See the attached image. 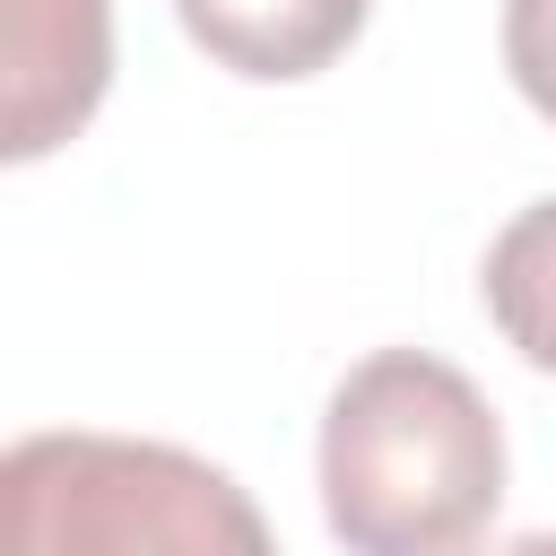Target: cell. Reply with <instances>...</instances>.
I'll use <instances>...</instances> for the list:
<instances>
[{"label": "cell", "instance_id": "obj_2", "mask_svg": "<svg viewBox=\"0 0 556 556\" xmlns=\"http://www.w3.org/2000/svg\"><path fill=\"white\" fill-rule=\"evenodd\" d=\"M0 556H278V539L217 460L52 426L0 460Z\"/></svg>", "mask_w": 556, "mask_h": 556}, {"label": "cell", "instance_id": "obj_5", "mask_svg": "<svg viewBox=\"0 0 556 556\" xmlns=\"http://www.w3.org/2000/svg\"><path fill=\"white\" fill-rule=\"evenodd\" d=\"M478 295H486V321L504 330V348H513L521 365L556 374V200H530V208L486 243Z\"/></svg>", "mask_w": 556, "mask_h": 556}, {"label": "cell", "instance_id": "obj_3", "mask_svg": "<svg viewBox=\"0 0 556 556\" xmlns=\"http://www.w3.org/2000/svg\"><path fill=\"white\" fill-rule=\"evenodd\" d=\"M113 87V0H0V156L35 165Z\"/></svg>", "mask_w": 556, "mask_h": 556}, {"label": "cell", "instance_id": "obj_4", "mask_svg": "<svg viewBox=\"0 0 556 556\" xmlns=\"http://www.w3.org/2000/svg\"><path fill=\"white\" fill-rule=\"evenodd\" d=\"M174 17H182V35L217 70L261 78V87H287V78L330 70L365 35L374 0H174Z\"/></svg>", "mask_w": 556, "mask_h": 556}, {"label": "cell", "instance_id": "obj_1", "mask_svg": "<svg viewBox=\"0 0 556 556\" xmlns=\"http://www.w3.org/2000/svg\"><path fill=\"white\" fill-rule=\"evenodd\" d=\"M504 513V426L486 391L426 356L374 348L321 408V521L348 556H478Z\"/></svg>", "mask_w": 556, "mask_h": 556}, {"label": "cell", "instance_id": "obj_6", "mask_svg": "<svg viewBox=\"0 0 556 556\" xmlns=\"http://www.w3.org/2000/svg\"><path fill=\"white\" fill-rule=\"evenodd\" d=\"M504 70L539 122H556V0H504Z\"/></svg>", "mask_w": 556, "mask_h": 556}, {"label": "cell", "instance_id": "obj_7", "mask_svg": "<svg viewBox=\"0 0 556 556\" xmlns=\"http://www.w3.org/2000/svg\"><path fill=\"white\" fill-rule=\"evenodd\" d=\"M486 556H556V530H521V539H504V547H486Z\"/></svg>", "mask_w": 556, "mask_h": 556}]
</instances>
